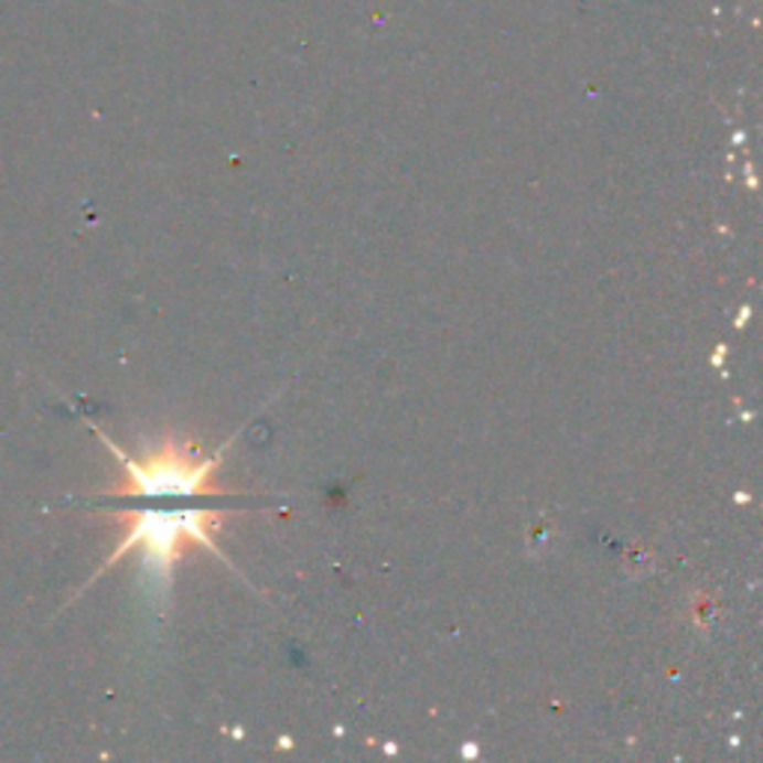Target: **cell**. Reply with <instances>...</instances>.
Segmentation results:
<instances>
[{"label":"cell","instance_id":"obj_1","mask_svg":"<svg viewBox=\"0 0 763 763\" xmlns=\"http://www.w3.org/2000/svg\"><path fill=\"white\" fill-rule=\"evenodd\" d=\"M101 436V442L108 444L114 456L122 462L126 469V483L111 490L108 495L114 498H201V495H218V490L212 486V474L218 469L222 456H194L191 444H173L164 442L159 451H152L143 460H131L129 453L120 451L117 444L96 430Z\"/></svg>","mask_w":763,"mask_h":763},{"label":"cell","instance_id":"obj_2","mask_svg":"<svg viewBox=\"0 0 763 763\" xmlns=\"http://www.w3.org/2000/svg\"><path fill=\"white\" fill-rule=\"evenodd\" d=\"M222 523V513L206 511V507H143L129 519V534L122 537V542L114 549V555L105 561L101 570H108L111 563H117L122 555H129L131 549H141L143 563L152 576L168 579L173 561L180 558L182 540H197L206 546L209 552H218V546L212 540V531Z\"/></svg>","mask_w":763,"mask_h":763},{"label":"cell","instance_id":"obj_3","mask_svg":"<svg viewBox=\"0 0 763 763\" xmlns=\"http://www.w3.org/2000/svg\"><path fill=\"white\" fill-rule=\"evenodd\" d=\"M462 754H465V757H474V754H477V749H474V745H465V749H462Z\"/></svg>","mask_w":763,"mask_h":763}]
</instances>
